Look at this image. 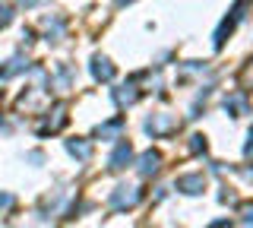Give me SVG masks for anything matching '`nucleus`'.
Here are the masks:
<instances>
[{
  "label": "nucleus",
  "instance_id": "1",
  "mask_svg": "<svg viewBox=\"0 0 253 228\" xmlns=\"http://www.w3.org/2000/svg\"><path fill=\"white\" fill-rule=\"evenodd\" d=\"M142 200V187L139 184H121V187H114V193H111V209H133L136 203Z\"/></svg>",
  "mask_w": 253,
  "mask_h": 228
},
{
  "label": "nucleus",
  "instance_id": "2",
  "mask_svg": "<svg viewBox=\"0 0 253 228\" xmlns=\"http://www.w3.org/2000/svg\"><path fill=\"white\" fill-rule=\"evenodd\" d=\"M244 10H247V0H237L234 10H231V16L221 19V26H218V32H215V48H225V38L231 35V32H234V26L244 19Z\"/></svg>",
  "mask_w": 253,
  "mask_h": 228
},
{
  "label": "nucleus",
  "instance_id": "3",
  "mask_svg": "<svg viewBox=\"0 0 253 228\" xmlns=\"http://www.w3.org/2000/svg\"><path fill=\"white\" fill-rule=\"evenodd\" d=\"M142 127H146V133H152V137H168V133L177 130V117L158 111L152 117H146V124H142Z\"/></svg>",
  "mask_w": 253,
  "mask_h": 228
},
{
  "label": "nucleus",
  "instance_id": "4",
  "mask_svg": "<svg viewBox=\"0 0 253 228\" xmlns=\"http://www.w3.org/2000/svg\"><path fill=\"white\" fill-rule=\"evenodd\" d=\"M130 162H133V146L124 139V143L114 146V152H111V159H108V168H111V171H124Z\"/></svg>",
  "mask_w": 253,
  "mask_h": 228
},
{
  "label": "nucleus",
  "instance_id": "5",
  "mask_svg": "<svg viewBox=\"0 0 253 228\" xmlns=\"http://www.w3.org/2000/svg\"><path fill=\"white\" fill-rule=\"evenodd\" d=\"M174 187H177L180 193H190V196H196V193H203V190H206V178L200 175V171H196V175H180Z\"/></svg>",
  "mask_w": 253,
  "mask_h": 228
},
{
  "label": "nucleus",
  "instance_id": "6",
  "mask_svg": "<svg viewBox=\"0 0 253 228\" xmlns=\"http://www.w3.org/2000/svg\"><path fill=\"white\" fill-rule=\"evenodd\" d=\"M139 95H142V92L136 89V80H130V83H124L121 89H114V101H117L121 108H130V105H136V101H139Z\"/></svg>",
  "mask_w": 253,
  "mask_h": 228
},
{
  "label": "nucleus",
  "instance_id": "7",
  "mask_svg": "<svg viewBox=\"0 0 253 228\" xmlns=\"http://www.w3.org/2000/svg\"><path fill=\"white\" fill-rule=\"evenodd\" d=\"M225 111L231 117H241L250 111V101H247V92H231V95H225Z\"/></svg>",
  "mask_w": 253,
  "mask_h": 228
},
{
  "label": "nucleus",
  "instance_id": "8",
  "mask_svg": "<svg viewBox=\"0 0 253 228\" xmlns=\"http://www.w3.org/2000/svg\"><path fill=\"white\" fill-rule=\"evenodd\" d=\"M121 130H124V117L117 114V117H111V121L98 124V127H95V137L98 139H121Z\"/></svg>",
  "mask_w": 253,
  "mask_h": 228
},
{
  "label": "nucleus",
  "instance_id": "9",
  "mask_svg": "<svg viewBox=\"0 0 253 228\" xmlns=\"http://www.w3.org/2000/svg\"><path fill=\"white\" fill-rule=\"evenodd\" d=\"M63 124H67V108H63V105H57V108H54V117L47 114V121L42 124V127H38V137H47V133H57V130L63 127Z\"/></svg>",
  "mask_w": 253,
  "mask_h": 228
},
{
  "label": "nucleus",
  "instance_id": "10",
  "mask_svg": "<svg viewBox=\"0 0 253 228\" xmlns=\"http://www.w3.org/2000/svg\"><path fill=\"white\" fill-rule=\"evenodd\" d=\"M158 168H162V152L149 149V152L139 155V175H142V178H152Z\"/></svg>",
  "mask_w": 253,
  "mask_h": 228
},
{
  "label": "nucleus",
  "instance_id": "11",
  "mask_svg": "<svg viewBox=\"0 0 253 228\" xmlns=\"http://www.w3.org/2000/svg\"><path fill=\"white\" fill-rule=\"evenodd\" d=\"M67 152L73 155V159H79V162H89L92 159V139H67Z\"/></svg>",
  "mask_w": 253,
  "mask_h": 228
},
{
  "label": "nucleus",
  "instance_id": "12",
  "mask_svg": "<svg viewBox=\"0 0 253 228\" xmlns=\"http://www.w3.org/2000/svg\"><path fill=\"white\" fill-rule=\"evenodd\" d=\"M92 76L98 83H111L114 80V64L108 57H92Z\"/></svg>",
  "mask_w": 253,
  "mask_h": 228
},
{
  "label": "nucleus",
  "instance_id": "13",
  "mask_svg": "<svg viewBox=\"0 0 253 228\" xmlns=\"http://www.w3.org/2000/svg\"><path fill=\"white\" fill-rule=\"evenodd\" d=\"M44 35H47V42H60L63 32H67V22H63L60 16H44Z\"/></svg>",
  "mask_w": 253,
  "mask_h": 228
},
{
  "label": "nucleus",
  "instance_id": "14",
  "mask_svg": "<svg viewBox=\"0 0 253 228\" xmlns=\"http://www.w3.org/2000/svg\"><path fill=\"white\" fill-rule=\"evenodd\" d=\"M22 70H29V60L26 57H13V60H6V64L0 67V80H10V76L22 73Z\"/></svg>",
  "mask_w": 253,
  "mask_h": 228
},
{
  "label": "nucleus",
  "instance_id": "15",
  "mask_svg": "<svg viewBox=\"0 0 253 228\" xmlns=\"http://www.w3.org/2000/svg\"><path fill=\"white\" fill-rule=\"evenodd\" d=\"M70 76H73V70H70V67H60L57 70V89H67V86H70Z\"/></svg>",
  "mask_w": 253,
  "mask_h": 228
},
{
  "label": "nucleus",
  "instance_id": "16",
  "mask_svg": "<svg viewBox=\"0 0 253 228\" xmlns=\"http://www.w3.org/2000/svg\"><path fill=\"white\" fill-rule=\"evenodd\" d=\"M190 149H193V152H206V137L203 133H193V137H190Z\"/></svg>",
  "mask_w": 253,
  "mask_h": 228
},
{
  "label": "nucleus",
  "instance_id": "17",
  "mask_svg": "<svg viewBox=\"0 0 253 228\" xmlns=\"http://www.w3.org/2000/svg\"><path fill=\"white\" fill-rule=\"evenodd\" d=\"M241 83L247 86V89H253V60H250L247 67H244V73H241Z\"/></svg>",
  "mask_w": 253,
  "mask_h": 228
},
{
  "label": "nucleus",
  "instance_id": "18",
  "mask_svg": "<svg viewBox=\"0 0 253 228\" xmlns=\"http://www.w3.org/2000/svg\"><path fill=\"white\" fill-rule=\"evenodd\" d=\"M13 22V10L10 6H0V26H10Z\"/></svg>",
  "mask_w": 253,
  "mask_h": 228
},
{
  "label": "nucleus",
  "instance_id": "19",
  "mask_svg": "<svg viewBox=\"0 0 253 228\" xmlns=\"http://www.w3.org/2000/svg\"><path fill=\"white\" fill-rule=\"evenodd\" d=\"M241 222L244 225H253V206H241Z\"/></svg>",
  "mask_w": 253,
  "mask_h": 228
},
{
  "label": "nucleus",
  "instance_id": "20",
  "mask_svg": "<svg viewBox=\"0 0 253 228\" xmlns=\"http://www.w3.org/2000/svg\"><path fill=\"white\" fill-rule=\"evenodd\" d=\"M13 206V193H0V209H10Z\"/></svg>",
  "mask_w": 253,
  "mask_h": 228
},
{
  "label": "nucleus",
  "instance_id": "21",
  "mask_svg": "<svg viewBox=\"0 0 253 228\" xmlns=\"http://www.w3.org/2000/svg\"><path fill=\"white\" fill-rule=\"evenodd\" d=\"M19 6H38V3H44V0H16Z\"/></svg>",
  "mask_w": 253,
  "mask_h": 228
},
{
  "label": "nucleus",
  "instance_id": "22",
  "mask_svg": "<svg viewBox=\"0 0 253 228\" xmlns=\"http://www.w3.org/2000/svg\"><path fill=\"white\" fill-rule=\"evenodd\" d=\"M126 3H133V0H117V6H126Z\"/></svg>",
  "mask_w": 253,
  "mask_h": 228
}]
</instances>
